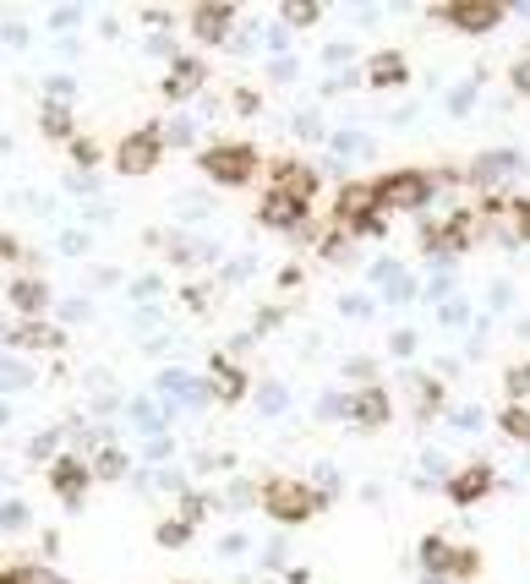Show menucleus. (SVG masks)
Instances as JSON below:
<instances>
[{
    "instance_id": "1",
    "label": "nucleus",
    "mask_w": 530,
    "mask_h": 584,
    "mask_svg": "<svg viewBox=\"0 0 530 584\" xmlns=\"http://www.w3.org/2000/svg\"><path fill=\"white\" fill-rule=\"evenodd\" d=\"M328 508V491L323 486H306L296 475H268L263 480V513L274 524H312L317 513Z\"/></svg>"
},
{
    "instance_id": "13",
    "label": "nucleus",
    "mask_w": 530,
    "mask_h": 584,
    "mask_svg": "<svg viewBox=\"0 0 530 584\" xmlns=\"http://www.w3.org/2000/svg\"><path fill=\"white\" fill-rule=\"evenodd\" d=\"M186 28L197 45H225L230 28H236V7H192L186 12Z\"/></svg>"
},
{
    "instance_id": "11",
    "label": "nucleus",
    "mask_w": 530,
    "mask_h": 584,
    "mask_svg": "<svg viewBox=\"0 0 530 584\" xmlns=\"http://www.w3.org/2000/svg\"><path fill=\"white\" fill-rule=\"evenodd\" d=\"M306 219H312V208H301V203H296V197H285V192H263V203H257V224H263V230L301 235V230H306Z\"/></svg>"
},
{
    "instance_id": "2",
    "label": "nucleus",
    "mask_w": 530,
    "mask_h": 584,
    "mask_svg": "<svg viewBox=\"0 0 530 584\" xmlns=\"http://www.w3.org/2000/svg\"><path fill=\"white\" fill-rule=\"evenodd\" d=\"M197 170L214 181V186H252L257 181V170H263V154L252 148V143H208L203 154H197Z\"/></svg>"
},
{
    "instance_id": "10",
    "label": "nucleus",
    "mask_w": 530,
    "mask_h": 584,
    "mask_svg": "<svg viewBox=\"0 0 530 584\" xmlns=\"http://www.w3.org/2000/svg\"><path fill=\"white\" fill-rule=\"evenodd\" d=\"M345 415H350L361 431H377V426H388L394 399H388V388H383V382H361V388L345 399Z\"/></svg>"
},
{
    "instance_id": "6",
    "label": "nucleus",
    "mask_w": 530,
    "mask_h": 584,
    "mask_svg": "<svg viewBox=\"0 0 530 584\" xmlns=\"http://www.w3.org/2000/svg\"><path fill=\"white\" fill-rule=\"evenodd\" d=\"M45 475H50V491H56L67 508H83V497H88V486H94V464H88L83 453H56Z\"/></svg>"
},
{
    "instance_id": "22",
    "label": "nucleus",
    "mask_w": 530,
    "mask_h": 584,
    "mask_svg": "<svg viewBox=\"0 0 530 584\" xmlns=\"http://www.w3.org/2000/svg\"><path fill=\"white\" fill-rule=\"evenodd\" d=\"M415 557H421V573H426V579H448V557H454V540H443V535H426V540L415 546Z\"/></svg>"
},
{
    "instance_id": "31",
    "label": "nucleus",
    "mask_w": 530,
    "mask_h": 584,
    "mask_svg": "<svg viewBox=\"0 0 530 584\" xmlns=\"http://www.w3.org/2000/svg\"><path fill=\"white\" fill-rule=\"evenodd\" d=\"M208 508H214V502H208V497H197V491H186V497H181V519H186L192 530L208 519Z\"/></svg>"
},
{
    "instance_id": "35",
    "label": "nucleus",
    "mask_w": 530,
    "mask_h": 584,
    "mask_svg": "<svg viewBox=\"0 0 530 584\" xmlns=\"http://www.w3.org/2000/svg\"><path fill=\"white\" fill-rule=\"evenodd\" d=\"M56 442H61V431L50 426V431H39V437H34V448H28V453H34V459H50V453H56Z\"/></svg>"
},
{
    "instance_id": "33",
    "label": "nucleus",
    "mask_w": 530,
    "mask_h": 584,
    "mask_svg": "<svg viewBox=\"0 0 530 584\" xmlns=\"http://www.w3.org/2000/svg\"><path fill=\"white\" fill-rule=\"evenodd\" d=\"M28 524V508L23 502H0V530H23Z\"/></svg>"
},
{
    "instance_id": "5",
    "label": "nucleus",
    "mask_w": 530,
    "mask_h": 584,
    "mask_svg": "<svg viewBox=\"0 0 530 584\" xmlns=\"http://www.w3.org/2000/svg\"><path fill=\"white\" fill-rule=\"evenodd\" d=\"M437 17H443L454 34H470V39H481V34H497L508 12L497 7V0H454V7H437Z\"/></svg>"
},
{
    "instance_id": "4",
    "label": "nucleus",
    "mask_w": 530,
    "mask_h": 584,
    "mask_svg": "<svg viewBox=\"0 0 530 584\" xmlns=\"http://www.w3.org/2000/svg\"><path fill=\"white\" fill-rule=\"evenodd\" d=\"M110 165H116L121 175H154V170L165 165V126H159V121H148V126L127 132V137L116 143Z\"/></svg>"
},
{
    "instance_id": "42",
    "label": "nucleus",
    "mask_w": 530,
    "mask_h": 584,
    "mask_svg": "<svg viewBox=\"0 0 530 584\" xmlns=\"http://www.w3.org/2000/svg\"><path fill=\"white\" fill-rule=\"evenodd\" d=\"M257 404H263V410H285V388H263Z\"/></svg>"
},
{
    "instance_id": "21",
    "label": "nucleus",
    "mask_w": 530,
    "mask_h": 584,
    "mask_svg": "<svg viewBox=\"0 0 530 584\" xmlns=\"http://www.w3.org/2000/svg\"><path fill=\"white\" fill-rule=\"evenodd\" d=\"M39 132H45L50 143H72V137H77L72 105H56V99H45V105H39Z\"/></svg>"
},
{
    "instance_id": "37",
    "label": "nucleus",
    "mask_w": 530,
    "mask_h": 584,
    "mask_svg": "<svg viewBox=\"0 0 530 584\" xmlns=\"http://www.w3.org/2000/svg\"><path fill=\"white\" fill-rule=\"evenodd\" d=\"M186 143H192V126H186V121L165 126V148H186Z\"/></svg>"
},
{
    "instance_id": "12",
    "label": "nucleus",
    "mask_w": 530,
    "mask_h": 584,
    "mask_svg": "<svg viewBox=\"0 0 530 584\" xmlns=\"http://www.w3.org/2000/svg\"><path fill=\"white\" fill-rule=\"evenodd\" d=\"M492 486H497L492 464H465V470H454V475H448V486H443V491H448V502H454V508H475Z\"/></svg>"
},
{
    "instance_id": "43",
    "label": "nucleus",
    "mask_w": 530,
    "mask_h": 584,
    "mask_svg": "<svg viewBox=\"0 0 530 584\" xmlns=\"http://www.w3.org/2000/svg\"><path fill=\"white\" fill-rule=\"evenodd\" d=\"M296 284H301V268H296V263H290V268H279V290H296Z\"/></svg>"
},
{
    "instance_id": "25",
    "label": "nucleus",
    "mask_w": 530,
    "mask_h": 584,
    "mask_svg": "<svg viewBox=\"0 0 530 584\" xmlns=\"http://www.w3.org/2000/svg\"><path fill=\"white\" fill-rule=\"evenodd\" d=\"M88 464H94V480H121V475L132 470V459H127L121 448H110V442H105V448H99Z\"/></svg>"
},
{
    "instance_id": "24",
    "label": "nucleus",
    "mask_w": 530,
    "mask_h": 584,
    "mask_svg": "<svg viewBox=\"0 0 530 584\" xmlns=\"http://www.w3.org/2000/svg\"><path fill=\"white\" fill-rule=\"evenodd\" d=\"M410 399H415V415H421V421H426V415H437V410L448 404L437 377H415V382H410Z\"/></svg>"
},
{
    "instance_id": "9",
    "label": "nucleus",
    "mask_w": 530,
    "mask_h": 584,
    "mask_svg": "<svg viewBox=\"0 0 530 584\" xmlns=\"http://www.w3.org/2000/svg\"><path fill=\"white\" fill-rule=\"evenodd\" d=\"M366 214H377V181H345L339 197H334V230L356 235V224Z\"/></svg>"
},
{
    "instance_id": "30",
    "label": "nucleus",
    "mask_w": 530,
    "mask_h": 584,
    "mask_svg": "<svg viewBox=\"0 0 530 584\" xmlns=\"http://www.w3.org/2000/svg\"><path fill=\"white\" fill-rule=\"evenodd\" d=\"M67 148H72V165H83V170H94V165L105 159V148H99L94 137H72Z\"/></svg>"
},
{
    "instance_id": "8",
    "label": "nucleus",
    "mask_w": 530,
    "mask_h": 584,
    "mask_svg": "<svg viewBox=\"0 0 530 584\" xmlns=\"http://www.w3.org/2000/svg\"><path fill=\"white\" fill-rule=\"evenodd\" d=\"M203 88H208V61H197V56H176L170 72H165V83H159L165 105H186V99H197Z\"/></svg>"
},
{
    "instance_id": "16",
    "label": "nucleus",
    "mask_w": 530,
    "mask_h": 584,
    "mask_svg": "<svg viewBox=\"0 0 530 584\" xmlns=\"http://www.w3.org/2000/svg\"><path fill=\"white\" fill-rule=\"evenodd\" d=\"M361 77H366L372 88H405V83H410V61H405L399 50H377Z\"/></svg>"
},
{
    "instance_id": "20",
    "label": "nucleus",
    "mask_w": 530,
    "mask_h": 584,
    "mask_svg": "<svg viewBox=\"0 0 530 584\" xmlns=\"http://www.w3.org/2000/svg\"><path fill=\"white\" fill-rule=\"evenodd\" d=\"M492 230H497V241H503V246L530 241V197H508V208H503V219H497Z\"/></svg>"
},
{
    "instance_id": "17",
    "label": "nucleus",
    "mask_w": 530,
    "mask_h": 584,
    "mask_svg": "<svg viewBox=\"0 0 530 584\" xmlns=\"http://www.w3.org/2000/svg\"><path fill=\"white\" fill-rule=\"evenodd\" d=\"M508 175H519V154H508V148L481 154V159L465 170V181H470V186H497V181H508Z\"/></svg>"
},
{
    "instance_id": "7",
    "label": "nucleus",
    "mask_w": 530,
    "mask_h": 584,
    "mask_svg": "<svg viewBox=\"0 0 530 584\" xmlns=\"http://www.w3.org/2000/svg\"><path fill=\"white\" fill-rule=\"evenodd\" d=\"M268 192H285L301 208H312L317 203V170L301 159H268Z\"/></svg>"
},
{
    "instance_id": "39",
    "label": "nucleus",
    "mask_w": 530,
    "mask_h": 584,
    "mask_svg": "<svg viewBox=\"0 0 530 584\" xmlns=\"http://www.w3.org/2000/svg\"><path fill=\"white\" fill-rule=\"evenodd\" d=\"M508 88H514L519 99H530V61H519V66H514V77H508Z\"/></svg>"
},
{
    "instance_id": "32",
    "label": "nucleus",
    "mask_w": 530,
    "mask_h": 584,
    "mask_svg": "<svg viewBox=\"0 0 530 584\" xmlns=\"http://www.w3.org/2000/svg\"><path fill=\"white\" fill-rule=\"evenodd\" d=\"M230 105H236V115H257V110H263V94H257V88H236Z\"/></svg>"
},
{
    "instance_id": "40",
    "label": "nucleus",
    "mask_w": 530,
    "mask_h": 584,
    "mask_svg": "<svg viewBox=\"0 0 530 584\" xmlns=\"http://www.w3.org/2000/svg\"><path fill=\"white\" fill-rule=\"evenodd\" d=\"M470 99H475V83H465V88H454V94H448V110L459 115V110H470Z\"/></svg>"
},
{
    "instance_id": "3",
    "label": "nucleus",
    "mask_w": 530,
    "mask_h": 584,
    "mask_svg": "<svg viewBox=\"0 0 530 584\" xmlns=\"http://www.w3.org/2000/svg\"><path fill=\"white\" fill-rule=\"evenodd\" d=\"M437 192V175L432 170H388L377 175V208L383 214H421Z\"/></svg>"
},
{
    "instance_id": "34",
    "label": "nucleus",
    "mask_w": 530,
    "mask_h": 584,
    "mask_svg": "<svg viewBox=\"0 0 530 584\" xmlns=\"http://www.w3.org/2000/svg\"><path fill=\"white\" fill-rule=\"evenodd\" d=\"M356 235H388V214L377 208V214H366L361 224H356Z\"/></svg>"
},
{
    "instance_id": "18",
    "label": "nucleus",
    "mask_w": 530,
    "mask_h": 584,
    "mask_svg": "<svg viewBox=\"0 0 530 584\" xmlns=\"http://www.w3.org/2000/svg\"><path fill=\"white\" fill-rule=\"evenodd\" d=\"M7 344H12V350H61V344H67V333H61V328H50L45 317H34V323H17V328L7 333Z\"/></svg>"
},
{
    "instance_id": "41",
    "label": "nucleus",
    "mask_w": 530,
    "mask_h": 584,
    "mask_svg": "<svg viewBox=\"0 0 530 584\" xmlns=\"http://www.w3.org/2000/svg\"><path fill=\"white\" fill-rule=\"evenodd\" d=\"M186 295V312H208V290L203 284H192V290H181Z\"/></svg>"
},
{
    "instance_id": "29",
    "label": "nucleus",
    "mask_w": 530,
    "mask_h": 584,
    "mask_svg": "<svg viewBox=\"0 0 530 584\" xmlns=\"http://www.w3.org/2000/svg\"><path fill=\"white\" fill-rule=\"evenodd\" d=\"M279 17H285V28H317V23H323V7H312V0H301V7H296V0H290Z\"/></svg>"
},
{
    "instance_id": "27",
    "label": "nucleus",
    "mask_w": 530,
    "mask_h": 584,
    "mask_svg": "<svg viewBox=\"0 0 530 584\" xmlns=\"http://www.w3.org/2000/svg\"><path fill=\"white\" fill-rule=\"evenodd\" d=\"M503 399H508V404H525V399H530V361H514V366L503 372Z\"/></svg>"
},
{
    "instance_id": "26",
    "label": "nucleus",
    "mask_w": 530,
    "mask_h": 584,
    "mask_svg": "<svg viewBox=\"0 0 530 584\" xmlns=\"http://www.w3.org/2000/svg\"><path fill=\"white\" fill-rule=\"evenodd\" d=\"M475 573H481V551H475V546H454V557H448V584H475Z\"/></svg>"
},
{
    "instance_id": "38",
    "label": "nucleus",
    "mask_w": 530,
    "mask_h": 584,
    "mask_svg": "<svg viewBox=\"0 0 530 584\" xmlns=\"http://www.w3.org/2000/svg\"><path fill=\"white\" fill-rule=\"evenodd\" d=\"M388 350H394L399 361H405V355H415V333H410V328H399V333L388 339Z\"/></svg>"
},
{
    "instance_id": "15",
    "label": "nucleus",
    "mask_w": 530,
    "mask_h": 584,
    "mask_svg": "<svg viewBox=\"0 0 530 584\" xmlns=\"http://www.w3.org/2000/svg\"><path fill=\"white\" fill-rule=\"evenodd\" d=\"M7 301H12V312H17L23 323H34V317L50 312V284H45L39 273H23V279L7 284Z\"/></svg>"
},
{
    "instance_id": "36",
    "label": "nucleus",
    "mask_w": 530,
    "mask_h": 584,
    "mask_svg": "<svg viewBox=\"0 0 530 584\" xmlns=\"http://www.w3.org/2000/svg\"><path fill=\"white\" fill-rule=\"evenodd\" d=\"M0 263H23V241L0 230Z\"/></svg>"
},
{
    "instance_id": "44",
    "label": "nucleus",
    "mask_w": 530,
    "mask_h": 584,
    "mask_svg": "<svg viewBox=\"0 0 530 584\" xmlns=\"http://www.w3.org/2000/svg\"><path fill=\"white\" fill-rule=\"evenodd\" d=\"M421 584H448V579H421Z\"/></svg>"
},
{
    "instance_id": "14",
    "label": "nucleus",
    "mask_w": 530,
    "mask_h": 584,
    "mask_svg": "<svg viewBox=\"0 0 530 584\" xmlns=\"http://www.w3.org/2000/svg\"><path fill=\"white\" fill-rule=\"evenodd\" d=\"M437 230H443V257H454V252H470V246L486 235V224H481V214H475V208H454V214H448Z\"/></svg>"
},
{
    "instance_id": "23",
    "label": "nucleus",
    "mask_w": 530,
    "mask_h": 584,
    "mask_svg": "<svg viewBox=\"0 0 530 584\" xmlns=\"http://www.w3.org/2000/svg\"><path fill=\"white\" fill-rule=\"evenodd\" d=\"M497 431L519 448H530V404H503L497 410Z\"/></svg>"
},
{
    "instance_id": "19",
    "label": "nucleus",
    "mask_w": 530,
    "mask_h": 584,
    "mask_svg": "<svg viewBox=\"0 0 530 584\" xmlns=\"http://www.w3.org/2000/svg\"><path fill=\"white\" fill-rule=\"evenodd\" d=\"M246 382H252V377H246L230 355H214V382H208V388H214L219 404H241V399H246Z\"/></svg>"
},
{
    "instance_id": "28",
    "label": "nucleus",
    "mask_w": 530,
    "mask_h": 584,
    "mask_svg": "<svg viewBox=\"0 0 530 584\" xmlns=\"http://www.w3.org/2000/svg\"><path fill=\"white\" fill-rule=\"evenodd\" d=\"M154 540L176 551V546H186V540H192V524H186L181 513H176V519H159V530H154Z\"/></svg>"
}]
</instances>
